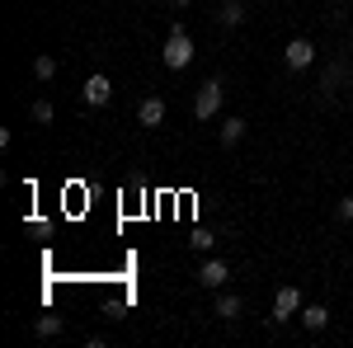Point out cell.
Returning <instances> with one entry per match:
<instances>
[{
	"mask_svg": "<svg viewBox=\"0 0 353 348\" xmlns=\"http://www.w3.org/2000/svg\"><path fill=\"white\" fill-rule=\"evenodd\" d=\"M161 61L170 66V71H184V66H193V38L184 33V24H170V38H165Z\"/></svg>",
	"mask_w": 353,
	"mask_h": 348,
	"instance_id": "cell-1",
	"label": "cell"
},
{
	"mask_svg": "<svg viewBox=\"0 0 353 348\" xmlns=\"http://www.w3.org/2000/svg\"><path fill=\"white\" fill-rule=\"evenodd\" d=\"M221 104H226V85H221L217 76L198 85V94H193V113H198L203 123H212V118L221 113Z\"/></svg>",
	"mask_w": 353,
	"mask_h": 348,
	"instance_id": "cell-2",
	"label": "cell"
},
{
	"mask_svg": "<svg viewBox=\"0 0 353 348\" xmlns=\"http://www.w3.org/2000/svg\"><path fill=\"white\" fill-rule=\"evenodd\" d=\"M292 316H301V287L297 283H288V287H278V296H273V325H283V320H292Z\"/></svg>",
	"mask_w": 353,
	"mask_h": 348,
	"instance_id": "cell-3",
	"label": "cell"
},
{
	"mask_svg": "<svg viewBox=\"0 0 353 348\" xmlns=\"http://www.w3.org/2000/svg\"><path fill=\"white\" fill-rule=\"evenodd\" d=\"M283 61H288V71H306V66L316 61V43H311V38H292V43L283 48Z\"/></svg>",
	"mask_w": 353,
	"mask_h": 348,
	"instance_id": "cell-4",
	"label": "cell"
},
{
	"mask_svg": "<svg viewBox=\"0 0 353 348\" xmlns=\"http://www.w3.org/2000/svg\"><path fill=\"white\" fill-rule=\"evenodd\" d=\"M198 283H203L208 292H221V287L231 283V268H226V259H208V264L198 268Z\"/></svg>",
	"mask_w": 353,
	"mask_h": 348,
	"instance_id": "cell-5",
	"label": "cell"
},
{
	"mask_svg": "<svg viewBox=\"0 0 353 348\" xmlns=\"http://www.w3.org/2000/svg\"><path fill=\"white\" fill-rule=\"evenodd\" d=\"M81 99L90 108H104L113 99V81H109V76H90V81H85V90H81Z\"/></svg>",
	"mask_w": 353,
	"mask_h": 348,
	"instance_id": "cell-6",
	"label": "cell"
},
{
	"mask_svg": "<svg viewBox=\"0 0 353 348\" xmlns=\"http://www.w3.org/2000/svg\"><path fill=\"white\" fill-rule=\"evenodd\" d=\"M137 123H141V127H161L165 123V99L161 94H146V99L137 104Z\"/></svg>",
	"mask_w": 353,
	"mask_h": 348,
	"instance_id": "cell-7",
	"label": "cell"
},
{
	"mask_svg": "<svg viewBox=\"0 0 353 348\" xmlns=\"http://www.w3.org/2000/svg\"><path fill=\"white\" fill-rule=\"evenodd\" d=\"M245 132H250V123L245 118H221V127H217V141L221 146H241Z\"/></svg>",
	"mask_w": 353,
	"mask_h": 348,
	"instance_id": "cell-8",
	"label": "cell"
},
{
	"mask_svg": "<svg viewBox=\"0 0 353 348\" xmlns=\"http://www.w3.org/2000/svg\"><path fill=\"white\" fill-rule=\"evenodd\" d=\"M212 316H217V320H226V325L241 320V316H245V301H241L236 292H221V296H217V311H212Z\"/></svg>",
	"mask_w": 353,
	"mask_h": 348,
	"instance_id": "cell-9",
	"label": "cell"
},
{
	"mask_svg": "<svg viewBox=\"0 0 353 348\" xmlns=\"http://www.w3.org/2000/svg\"><path fill=\"white\" fill-rule=\"evenodd\" d=\"M217 24H221V28H241V24H245V5H241V0H221Z\"/></svg>",
	"mask_w": 353,
	"mask_h": 348,
	"instance_id": "cell-10",
	"label": "cell"
},
{
	"mask_svg": "<svg viewBox=\"0 0 353 348\" xmlns=\"http://www.w3.org/2000/svg\"><path fill=\"white\" fill-rule=\"evenodd\" d=\"M301 325H306L311 334H321L330 325V306H301Z\"/></svg>",
	"mask_w": 353,
	"mask_h": 348,
	"instance_id": "cell-11",
	"label": "cell"
},
{
	"mask_svg": "<svg viewBox=\"0 0 353 348\" xmlns=\"http://www.w3.org/2000/svg\"><path fill=\"white\" fill-rule=\"evenodd\" d=\"M61 329H66L61 316H38V320H33V334H38V339H57Z\"/></svg>",
	"mask_w": 353,
	"mask_h": 348,
	"instance_id": "cell-12",
	"label": "cell"
},
{
	"mask_svg": "<svg viewBox=\"0 0 353 348\" xmlns=\"http://www.w3.org/2000/svg\"><path fill=\"white\" fill-rule=\"evenodd\" d=\"M344 81H349V66H344V61H330V71H325V81H321V90H330V94H334Z\"/></svg>",
	"mask_w": 353,
	"mask_h": 348,
	"instance_id": "cell-13",
	"label": "cell"
},
{
	"mask_svg": "<svg viewBox=\"0 0 353 348\" xmlns=\"http://www.w3.org/2000/svg\"><path fill=\"white\" fill-rule=\"evenodd\" d=\"M33 76H38V81H52V76H57V57L38 52V57H33Z\"/></svg>",
	"mask_w": 353,
	"mask_h": 348,
	"instance_id": "cell-14",
	"label": "cell"
},
{
	"mask_svg": "<svg viewBox=\"0 0 353 348\" xmlns=\"http://www.w3.org/2000/svg\"><path fill=\"white\" fill-rule=\"evenodd\" d=\"M28 113H33V123H52V104H48V99H33Z\"/></svg>",
	"mask_w": 353,
	"mask_h": 348,
	"instance_id": "cell-15",
	"label": "cell"
},
{
	"mask_svg": "<svg viewBox=\"0 0 353 348\" xmlns=\"http://www.w3.org/2000/svg\"><path fill=\"white\" fill-rule=\"evenodd\" d=\"M193 249H212V245H217V236H212V231H193Z\"/></svg>",
	"mask_w": 353,
	"mask_h": 348,
	"instance_id": "cell-16",
	"label": "cell"
},
{
	"mask_svg": "<svg viewBox=\"0 0 353 348\" xmlns=\"http://www.w3.org/2000/svg\"><path fill=\"white\" fill-rule=\"evenodd\" d=\"M334 216H339V221H353V198H339V203H334Z\"/></svg>",
	"mask_w": 353,
	"mask_h": 348,
	"instance_id": "cell-17",
	"label": "cell"
},
{
	"mask_svg": "<svg viewBox=\"0 0 353 348\" xmlns=\"http://www.w3.org/2000/svg\"><path fill=\"white\" fill-rule=\"evenodd\" d=\"M165 5H179V10H184V5H189V0H165Z\"/></svg>",
	"mask_w": 353,
	"mask_h": 348,
	"instance_id": "cell-18",
	"label": "cell"
}]
</instances>
